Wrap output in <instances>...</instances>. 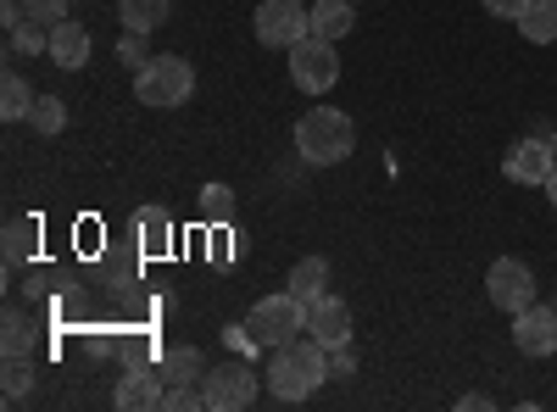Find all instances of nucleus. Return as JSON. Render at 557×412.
I'll list each match as a JSON object with an SVG mask.
<instances>
[{"mask_svg":"<svg viewBox=\"0 0 557 412\" xmlns=\"http://www.w3.org/2000/svg\"><path fill=\"white\" fill-rule=\"evenodd\" d=\"M323 285H330V262H323V257H301V262L290 267V290H296L301 301H318Z\"/></svg>","mask_w":557,"mask_h":412,"instance_id":"obj_20","label":"nucleus"},{"mask_svg":"<svg viewBox=\"0 0 557 412\" xmlns=\"http://www.w3.org/2000/svg\"><path fill=\"white\" fill-rule=\"evenodd\" d=\"M351 7H357V0H351Z\"/></svg>","mask_w":557,"mask_h":412,"instance_id":"obj_33","label":"nucleus"},{"mask_svg":"<svg viewBox=\"0 0 557 412\" xmlns=\"http://www.w3.org/2000/svg\"><path fill=\"white\" fill-rule=\"evenodd\" d=\"M162 379H168V385H201V379H207V357H201L196 346H173V351L162 357Z\"/></svg>","mask_w":557,"mask_h":412,"instance_id":"obj_15","label":"nucleus"},{"mask_svg":"<svg viewBox=\"0 0 557 412\" xmlns=\"http://www.w3.org/2000/svg\"><path fill=\"white\" fill-rule=\"evenodd\" d=\"M34 385V357H7V401H23Z\"/></svg>","mask_w":557,"mask_h":412,"instance_id":"obj_26","label":"nucleus"},{"mask_svg":"<svg viewBox=\"0 0 557 412\" xmlns=\"http://www.w3.org/2000/svg\"><path fill=\"white\" fill-rule=\"evenodd\" d=\"M12 34V51L17 57H39V51H51V28H45L39 17H23L17 28H7Z\"/></svg>","mask_w":557,"mask_h":412,"instance_id":"obj_24","label":"nucleus"},{"mask_svg":"<svg viewBox=\"0 0 557 412\" xmlns=\"http://www.w3.org/2000/svg\"><path fill=\"white\" fill-rule=\"evenodd\" d=\"M0 351L7 357H34V324L23 312H7V324H0Z\"/></svg>","mask_w":557,"mask_h":412,"instance_id":"obj_23","label":"nucleus"},{"mask_svg":"<svg viewBox=\"0 0 557 412\" xmlns=\"http://www.w3.org/2000/svg\"><path fill=\"white\" fill-rule=\"evenodd\" d=\"M168 12H173V0H123L117 7L123 28H134V34H157L168 23Z\"/></svg>","mask_w":557,"mask_h":412,"instance_id":"obj_17","label":"nucleus"},{"mask_svg":"<svg viewBox=\"0 0 557 412\" xmlns=\"http://www.w3.org/2000/svg\"><path fill=\"white\" fill-rule=\"evenodd\" d=\"M513 346L524 357H552L557 351V307H524V312H513Z\"/></svg>","mask_w":557,"mask_h":412,"instance_id":"obj_11","label":"nucleus"},{"mask_svg":"<svg viewBox=\"0 0 557 412\" xmlns=\"http://www.w3.org/2000/svg\"><path fill=\"white\" fill-rule=\"evenodd\" d=\"M251 28H257V45H268V51H290V45L312 34V7H301V0H262Z\"/></svg>","mask_w":557,"mask_h":412,"instance_id":"obj_5","label":"nucleus"},{"mask_svg":"<svg viewBox=\"0 0 557 412\" xmlns=\"http://www.w3.org/2000/svg\"><path fill=\"white\" fill-rule=\"evenodd\" d=\"M34 246H39L34 217H12V223H7V235H0V251H7V262H12V267H17V262H28V257H34Z\"/></svg>","mask_w":557,"mask_h":412,"instance_id":"obj_21","label":"nucleus"},{"mask_svg":"<svg viewBox=\"0 0 557 412\" xmlns=\"http://www.w3.org/2000/svg\"><path fill=\"white\" fill-rule=\"evenodd\" d=\"M552 167H557V151H552L546 134H530V140L507 146V157H502V173L513 178V185H546Z\"/></svg>","mask_w":557,"mask_h":412,"instance_id":"obj_9","label":"nucleus"},{"mask_svg":"<svg viewBox=\"0 0 557 412\" xmlns=\"http://www.w3.org/2000/svg\"><path fill=\"white\" fill-rule=\"evenodd\" d=\"M519 34L530 45H557V0H530L519 17Z\"/></svg>","mask_w":557,"mask_h":412,"instance_id":"obj_18","label":"nucleus"},{"mask_svg":"<svg viewBox=\"0 0 557 412\" xmlns=\"http://www.w3.org/2000/svg\"><path fill=\"white\" fill-rule=\"evenodd\" d=\"M196 96V67L184 57H151L146 67L134 73V101L151 112H173Z\"/></svg>","mask_w":557,"mask_h":412,"instance_id":"obj_3","label":"nucleus"},{"mask_svg":"<svg viewBox=\"0 0 557 412\" xmlns=\"http://www.w3.org/2000/svg\"><path fill=\"white\" fill-rule=\"evenodd\" d=\"M301 329H307V301H301L296 290L262 296V301L251 307V317H246V335H251V346H268V351H278V346L301 340Z\"/></svg>","mask_w":557,"mask_h":412,"instance_id":"obj_4","label":"nucleus"},{"mask_svg":"<svg viewBox=\"0 0 557 412\" xmlns=\"http://www.w3.org/2000/svg\"><path fill=\"white\" fill-rule=\"evenodd\" d=\"M323 379H335V374H330V346L312 340V335L278 346L273 362H268V374H262V385H268L278 401H307V396L323 390Z\"/></svg>","mask_w":557,"mask_h":412,"instance_id":"obj_1","label":"nucleus"},{"mask_svg":"<svg viewBox=\"0 0 557 412\" xmlns=\"http://www.w3.org/2000/svg\"><path fill=\"white\" fill-rule=\"evenodd\" d=\"M330 374H335V379H351V374H357V357H351V346H335V351H330Z\"/></svg>","mask_w":557,"mask_h":412,"instance_id":"obj_29","label":"nucleus"},{"mask_svg":"<svg viewBox=\"0 0 557 412\" xmlns=\"http://www.w3.org/2000/svg\"><path fill=\"white\" fill-rule=\"evenodd\" d=\"M546 140H552V151H557V128H552V134H546Z\"/></svg>","mask_w":557,"mask_h":412,"instance_id":"obj_32","label":"nucleus"},{"mask_svg":"<svg viewBox=\"0 0 557 412\" xmlns=\"http://www.w3.org/2000/svg\"><path fill=\"white\" fill-rule=\"evenodd\" d=\"M296 151L312 167H335V162H346L357 151V128H351V117L341 107H312L296 123Z\"/></svg>","mask_w":557,"mask_h":412,"instance_id":"obj_2","label":"nucleus"},{"mask_svg":"<svg viewBox=\"0 0 557 412\" xmlns=\"http://www.w3.org/2000/svg\"><path fill=\"white\" fill-rule=\"evenodd\" d=\"M290 78H296L301 96H330V89L341 84V57H335V45L318 39V34H307L301 45H290Z\"/></svg>","mask_w":557,"mask_h":412,"instance_id":"obj_6","label":"nucleus"},{"mask_svg":"<svg viewBox=\"0 0 557 412\" xmlns=\"http://www.w3.org/2000/svg\"><path fill=\"white\" fill-rule=\"evenodd\" d=\"M134 235H139V246L157 257V251L173 246V217H168L162 207H139V212H134Z\"/></svg>","mask_w":557,"mask_h":412,"instance_id":"obj_16","label":"nucleus"},{"mask_svg":"<svg viewBox=\"0 0 557 412\" xmlns=\"http://www.w3.org/2000/svg\"><path fill=\"white\" fill-rule=\"evenodd\" d=\"M23 12H28V17H39L45 28H57V23L67 17V0H23Z\"/></svg>","mask_w":557,"mask_h":412,"instance_id":"obj_28","label":"nucleus"},{"mask_svg":"<svg viewBox=\"0 0 557 412\" xmlns=\"http://www.w3.org/2000/svg\"><path fill=\"white\" fill-rule=\"evenodd\" d=\"M201 396H207V412H240L257 401V369H246V362H212L201 379Z\"/></svg>","mask_w":557,"mask_h":412,"instance_id":"obj_7","label":"nucleus"},{"mask_svg":"<svg viewBox=\"0 0 557 412\" xmlns=\"http://www.w3.org/2000/svg\"><path fill=\"white\" fill-rule=\"evenodd\" d=\"M89 51H96V39H89V28L78 23V17H62L57 28H51V57L57 67H67V73H78L84 62H89Z\"/></svg>","mask_w":557,"mask_h":412,"instance_id":"obj_12","label":"nucleus"},{"mask_svg":"<svg viewBox=\"0 0 557 412\" xmlns=\"http://www.w3.org/2000/svg\"><path fill=\"white\" fill-rule=\"evenodd\" d=\"M162 396H168V379H162V374L134 369V374L117 379V407H123V412H157Z\"/></svg>","mask_w":557,"mask_h":412,"instance_id":"obj_13","label":"nucleus"},{"mask_svg":"<svg viewBox=\"0 0 557 412\" xmlns=\"http://www.w3.org/2000/svg\"><path fill=\"white\" fill-rule=\"evenodd\" d=\"M34 89L23 84V73H7V78H0V117H7V123H23L28 112H34Z\"/></svg>","mask_w":557,"mask_h":412,"instance_id":"obj_19","label":"nucleus"},{"mask_svg":"<svg viewBox=\"0 0 557 412\" xmlns=\"http://www.w3.org/2000/svg\"><path fill=\"white\" fill-rule=\"evenodd\" d=\"M28 123L45 134V140H57V134L67 128V101H62V96H39L34 112H28Z\"/></svg>","mask_w":557,"mask_h":412,"instance_id":"obj_22","label":"nucleus"},{"mask_svg":"<svg viewBox=\"0 0 557 412\" xmlns=\"http://www.w3.org/2000/svg\"><path fill=\"white\" fill-rule=\"evenodd\" d=\"M351 0H318V7H312V34L318 39H330V45H341L346 34H351Z\"/></svg>","mask_w":557,"mask_h":412,"instance_id":"obj_14","label":"nucleus"},{"mask_svg":"<svg viewBox=\"0 0 557 412\" xmlns=\"http://www.w3.org/2000/svg\"><path fill=\"white\" fill-rule=\"evenodd\" d=\"M485 296H491V307H502V312H524V307H535V273H530V262H519V257H496L491 273H485Z\"/></svg>","mask_w":557,"mask_h":412,"instance_id":"obj_8","label":"nucleus"},{"mask_svg":"<svg viewBox=\"0 0 557 412\" xmlns=\"http://www.w3.org/2000/svg\"><path fill=\"white\" fill-rule=\"evenodd\" d=\"M307 335L312 340H323V346H351V312H346V301L341 296H330L323 290L318 301H307Z\"/></svg>","mask_w":557,"mask_h":412,"instance_id":"obj_10","label":"nucleus"},{"mask_svg":"<svg viewBox=\"0 0 557 412\" xmlns=\"http://www.w3.org/2000/svg\"><path fill=\"white\" fill-rule=\"evenodd\" d=\"M117 62H128L134 73L146 67L151 57H146V34H134V28H123V39H117Z\"/></svg>","mask_w":557,"mask_h":412,"instance_id":"obj_27","label":"nucleus"},{"mask_svg":"<svg viewBox=\"0 0 557 412\" xmlns=\"http://www.w3.org/2000/svg\"><path fill=\"white\" fill-rule=\"evenodd\" d=\"M201 217L223 228L228 217H235V190H228V185H207L201 190Z\"/></svg>","mask_w":557,"mask_h":412,"instance_id":"obj_25","label":"nucleus"},{"mask_svg":"<svg viewBox=\"0 0 557 412\" xmlns=\"http://www.w3.org/2000/svg\"><path fill=\"white\" fill-rule=\"evenodd\" d=\"M524 7H530V0H485V12H491V17H507V23H519Z\"/></svg>","mask_w":557,"mask_h":412,"instance_id":"obj_30","label":"nucleus"},{"mask_svg":"<svg viewBox=\"0 0 557 412\" xmlns=\"http://www.w3.org/2000/svg\"><path fill=\"white\" fill-rule=\"evenodd\" d=\"M541 190H546V201H552V212H557V167H552V178H546Z\"/></svg>","mask_w":557,"mask_h":412,"instance_id":"obj_31","label":"nucleus"}]
</instances>
